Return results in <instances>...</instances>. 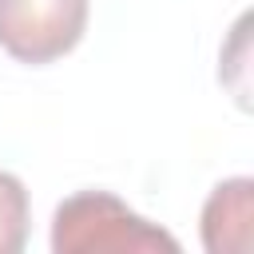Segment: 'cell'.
<instances>
[{
	"mask_svg": "<svg viewBox=\"0 0 254 254\" xmlns=\"http://www.w3.org/2000/svg\"><path fill=\"white\" fill-rule=\"evenodd\" d=\"M56 254H179L175 234L135 214L107 190H79L56 206L52 218Z\"/></svg>",
	"mask_w": 254,
	"mask_h": 254,
	"instance_id": "obj_1",
	"label": "cell"
},
{
	"mask_svg": "<svg viewBox=\"0 0 254 254\" xmlns=\"http://www.w3.org/2000/svg\"><path fill=\"white\" fill-rule=\"evenodd\" d=\"M87 32V0H0V48L20 64H52Z\"/></svg>",
	"mask_w": 254,
	"mask_h": 254,
	"instance_id": "obj_2",
	"label": "cell"
},
{
	"mask_svg": "<svg viewBox=\"0 0 254 254\" xmlns=\"http://www.w3.org/2000/svg\"><path fill=\"white\" fill-rule=\"evenodd\" d=\"M254 183L226 179L210 190L202 206V246L210 254H246L250 250V222H254Z\"/></svg>",
	"mask_w": 254,
	"mask_h": 254,
	"instance_id": "obj_3",
	"label": "cell"
},
{
	"mask_svg": "<svg viewBox=\"0 0 254 254\" xmlns=\"http://www.w3.org/2000/svg\"><path fill=\"white\" fill-rule=\"evenodd\" d=\"M28 242V190L16 175L0 171V254H20Z\"/></svg>",
	"mask_w": 254,
	"mask_h": 254,
	"instance_id": "obj_4",
	"label": "cell"
}]
</instances>
